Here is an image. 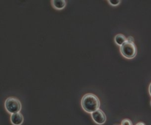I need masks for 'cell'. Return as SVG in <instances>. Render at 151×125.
Segmentation results:
<instances>
[{
  "mask_svg": "<svg viewBox=\"0 0 151 125\" xmlns=\"http://www.w3.org/2000/svg\"><path fill=\"white\" fill-rule=\"evenodd\" d=\"M81 106L83 111L88 113H92L100 107V102L96 95L87 94L81 99Z\"/></svg>",
  "mask_w": 151,
  "mask_h": 125,
  "instance_id": "1",
  "label": "cell"
},
{
  "mask_svg": "<svg viewBox=\"0 0 151 125\" xmlns=\"http://www.w3.org/2000/svg\"><path fill=\"white\" fill-rule=\"evenodd\" d=\"M120 53L125 58L133 59L137 56V48L134 42L127 41L119 46Z\"/></svg>",
  "mask_w": 151,
  "mask_h": 125,
  "instance_id": "2",
  "label": "cell"
},
{
  "mask_svg": "<svg viewBox=\"0 0 151 125\" xmlns=\"http://www.w3.org/2000/svg\"><path fill=\"white\" fill-rule=\"evenodd\" d=\"M5 110L10 114L20 113L21 110V103L17 98L8 97L5 102Z\"/></svg>",
  "mask_w": 151,
  "mask_h": 125,
  "instance_id": "3",
  "label": "cell"
},
{
  "mask_svg": "<svg viewBox=\"0 0 151 125\" xmlns=\"http://www.w3.org/2000/svg\"><path fill=\"white\" fill-rule=\"evenodd\" d=\"M91 115L93 121H94L97 124H104L106 122V120H107L106 115L102 110H100V109H98L97 111H94V113H91Z\"/></svg>",
  "mask_w": 151,
  "mask_h": 125,
  "instance_id": "4",
  "label": "cell"
},
{
  "mask_svg": "<svg viewBox=\"0 0 151 125\" xmlns=\"http://www.w3.org/2000/svg\"><path fill=\"white\" fill-rule=\"evenodd\" d=\"M10 122L13 125H21L24 122V116L21 113L11 114Z\"/></svg>",
  "mask_w": 151,
  "mask_h": 125,
  "instance_id": "5",
  "label": "cell"
},
{
  "mask_svg": "<svg viewBox=\"0 0 151 125\" xmlns=\"http://www.w3.org/2000/svg\"><path fill=\"white\" fill-rule=\"evenodd\" d=\"M51 4L54 8L60 10L65 8L66 5H67V1L65 0H52Z\"/></svg>",
  "mask_w": 151,
  "mask_h": 125,
  "instance_id": "6",
  "label": "cell"
},
{
  "mask_svg": "<svg viewBox=\"0 0 151 125\" xmlns=\"http://www.w3.org/2000/svg\"><path fill=\"white\" fill-rule=\"evenodd\" d=\"M127 41V38L124 36L123 34H117V36L114 37V42L117 45L121 46Z\"/></svg>",
  "mask_w": 151,
  "mask_h": 125,
  "instance_id": "7",
  "label": "cell"
},
{
  "mask_svg": "<svg viewBox=\"0 0 151 125\" xmlns=\"http://www.w3.org/2000/svg\"><path fill=\"white\" fill-rule=\"evenodd\" d=\"M108 2L111 5H112V6H117V5H119L120 4L121 1L120 0H108Z\"/></svg>",
  "mask_w": 151,
  "mask_h": 125,
  "instance_id": "8",
  "label": "cell"
},
{
  "mask_svg": "<svg viewBox=\"0 0 151 125\" xmlns=\"http://www.w3.org/2000/svg\"><path fill=\"white\" fill-rule=\"evenodd\" d=\"M121 125H133V123H132L131 121L128 119H123L121 122Z\"/></svg>",
  "mask_w": 151,
  "mask_h": 125,
  "instance_id": "9",
  "label": "cell"
},
{
  "mask_svg": "<svg viewBox=\"0 0 151 125\" xmlns=\"http://www.w3.org/2000/svg\"><path fill=\"white\" fill-rule=\"evenodd\" d=\"M127 41H131V42H134V39L132 36H129V37L127 38Z\"/></svg>",
  "mask_w": 151,
  "mask_h": 125,
  "instance_id": "10",
  "label": "cell"
},
{
  "mask_svg": "<svg viewBox=\"0 0 151 125\" xmlns=\"http://www.w3.org/2000/svg\"><path fill=\"white\" fill-rule=\"evenodd\" d=\"M136 125H146V124H145L144 122H139V123H137Z\"/></svg>",
  "mask_w": 151,
  "mask_h": 125,
  "instance_id": "11",
  "label": "cell"
},
{
  "mask_svg": "<svg viewBox=\"0 0 151 125\" xmlns=\"http://www.w3.org/2000/svg\"><path fill=\"white\" fill-rule=\"evenodd\" d=\"M149 94H150V95L151 96V83L150 84V85H149Z\"/></svg>",
  "mask_w": 151,
  "mask_h": 125,
  "instance_id": "12",
  "label": "cell"
},
{
  "mask_svg": "<svg viewBox=\"0 0 151 125\" xmlns=\"http://www.w3.org/2000/svg\"><path fill=\"white\" fill-rule=\"evenodd\" d=\"M150 105H151V101H150Z\"/></svg>",
  "mask_w": 151,
  "mask_h": 125,
  "instance_id": "13",
  "label": "cell"
},
{
  "mask_svg": "<svg viewBox=\"0 0 151 125\" xmlns=\"http://www.w3.org/2000/svg\"><path fill=\"white\" fill-rule=\"evenodd\" d=\"M114 125H117V124H114Z\"/></svg>",
  "mask_w": 151,
  "mask_h": 125,
  "instance_id": "14",
  "label": "cell"
}]
</instances>
